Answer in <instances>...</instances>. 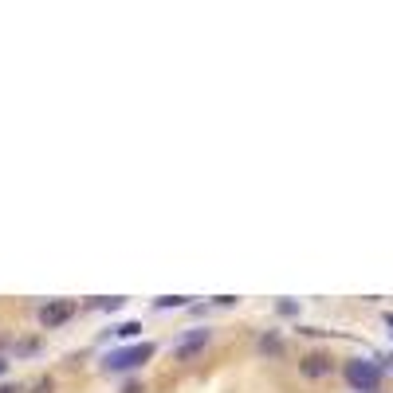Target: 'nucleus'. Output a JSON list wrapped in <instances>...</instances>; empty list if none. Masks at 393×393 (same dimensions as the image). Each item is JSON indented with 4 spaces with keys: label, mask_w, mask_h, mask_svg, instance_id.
<instances>
[{
    "label": "nucleus",
    "mask_w": 393,
    "mask_h": 393,
    "mask_svg": "<svg viewBox=\"0 0 393 393\" xmlns=\"http://www.w3.org/2000/svg\"><path fill=\"white\" fill-rule=\"evenodd\" d=\"M381 362H385V366H390V369H393V354H385V358H381Z\"/></svg>",
    "instance_id": "obj_14"
},
{
    "label": "nucleus",
    "mask_w": 393,
    "mask_h": 393,
    "mask_svg": "<svg viewBox=\"0 0 393 393\" xmlns=\"http://www.w3.org/2000/svg\"><path fill=\"white\" fill-rule=\"evenodd\" d=\"M331 369H334V358L322 354V350H315V354H307L299 362V374H303V378H327Z\"/></svg>",
    "instance_id": "obj_4"
},
{
    "label": "nucleus",
    "mask_w": 393,
    "mask_h": 393,
    "mask_svg": "<svg viewBox=\"0 0 393 393\" xmlns=\"http://www.w3.org/2000/svg\"><path fill=\"white\" fill-rule=\"evenodd\" d=\"M0 393H24L20 385H0Z\"/></svg>",
    "instance_id": "obj_12"
},
{
    "label": "nucleus",
    "mask_w": 393,
    "mask_h": 393,
    "mask_svg": "<svg viewBox=\"0 0 393 393\" xmlns=\"http://www.w3.org/2000/svg\"><path fill=\"white\" fill-rule=\"evenodd\" d=\"M209 338H212L209 331H196V334H185L181 342H177V350H173V354H177V362H185V358H193L196 350H205V346H209Z\"/></svg>",
    "instance_id": "obj_5"
},
{
    "label": "nucleus",
    "mask_w": 393,
    "mask_h": 393,
    "mask_svg": "<svg viewBox=\"0 0 393 393\" xmlns=\"http://www.w3.org/2000/svg\"><path fill=\"white\" fill-rule=\"evenodd\" d=\"M259 354H268V358H280V354H283V342H280V334H264V338H259Z\"/></svg>",
    "instance_id": "obj_6"
},
{
    "label": "nucleus",
    "mask_w": 393,
    "mask_h": 393,
    "mask_svg": "<svg viewBox=\"0 0 393 393\" xmlns=\"http://www.w3.org/2000/svg\"><path fill=\"white\" fill-rule=\"evenodd\" d=\"M138 331H142V322H134V319H130V322H118V327H114V338H138Z\"/></svg>",
    "instance_id": "obj_7"
},
{
    "label": "nucleus",
    "mask_w": 393,
    "mask_h": 393,
    "mask_svg": "<svg viewBox=\"0 0 393 393\" xmlns=\"http://www.w3.org/2000/svg\"><path fill=\"white\" fill-rule=\"evenodd\" d=\"M75 315V303H67V299H51V303H44L39 307V327H63V322Z\"/></svg>",
    "instance_id": "obj_3"
},
{
    "label": "nucleus",
    "mask_w": 393,
    "mask_h": 393,
    "mask_svg": "<svg viewBox=\"0 0 393 393\" xmlns=\"http://www.w3.org/2000/svg\"><path fill=\"white\" fill-rule=\"evenodd\" d=\"M342 374L350 381V390H358V393H378V385H381V366L378 362H366V358H350Z\"/></svg>",
    "instance_id": "obj_1"
},
{
    "label": "nucleus",
    "mask_w": 393,
    "mask_h": 393,
    "mask_svg": "<svg viewBox=\"0 0 393 393\" xmlns=\"http://www.w3.org/2000/svg\"><path fill=\"white\" fill-rule=\"evenodd\" d=\"M39 346H44V342H39V338H24V342L16 346V350H20V354H36Z\"/></svg>",
    "instance_id": "obj_11"
},
{
    "label": "nucleus",
    "mask_w": 393,
    "mask_h": 393,
    "mask_svg": "<svg viewBox=\"0 0 393 393\" xmlns=\"http://www.w3.org/2000/svg\"><path fill=\"white\" fill-rule=\"evenodd\" d=\"M4 369H8V358H0V374H4Z\"/></svg>",
    "instance_id": "obj_16"
},
{
    "label": "nucleus",
    "mask_w": 393,
    "mask_h": 393,
    "mask_svg": "<svg viewBox=\"0 0 393 393\" xmlns=\"http://www.w3.org/2000/svg\"><path fill=\"white\" fill-rule=\"evenodd\" d=\"M385 327H390V331H393V311H390V315H385Z\"/></svg>",
    "instance_id": "obj_15"
},
{
    "label": "nucleus",
    "mask_w": 393,
    "mask_h": 393,
    "mask_svg": "<svg viewBox=\"0 0 393 393\" xmlns=\"http://www.w3.org/2000/svg\"><path fill=\"white\" fill-rule=\"evenodd\" d=\"M154 307L158 311H173V307H185L181 295H165V299H154Z\"/></svg>",
    "instance_id": "obj_8"
},
{
    "label": "nucleus",
    "mask_w": 393,
    "mask_h": 393,
    "mask_svg": "<svg viewBox=\"0 0 393 393\" xmlns=\"http://www.w3.org/2000/svg\"><path fill=\"white\" fill-rule=\"evenodd\" d=\"M91 307H98V311H118V307H122V299H118V295H107V299H95Z\"/></svg>",
    "instance_id": "obj_9"
},
{
    "label": "nucleus",
    "mask_w": 393,
    "mask_h": 393,
    "mask_svg": "<svg viewBox=\"0 0 393 393\" xmlns=\"http://www.w3.org/2000/svg\"><path fill=\"white\" fill-rule=\"evenodd\" d=\"M275 311H280V315H299V303H291V299H280V303H275Z\"/></svg>",
    "instance_id": "obj_10"
},
{
    "label": "nucleus",
    "mask_w": 393,
    "mask_h": 393,
    "mask_svg": "<svg viewBox=\"0 0 393 393\" xmlns=\"http://www.w3.org/2000/svg\"><path fill=\"white\" fill-rule=\"evenodd\" d=\"M122 393H142V385H134V381H130V385H126Z\"/></svg>",
    "instance_id": "obj_13"
},
{
    "label": "nucleus",
    "mask_w": 393,
    "mask_h": 393,
    "mask_svg": "<svg viewBox=\"0 0 393 393\" xmlns=\"http://www.w3.org/2000/svg\"><path fill=\"white\" fill-rule=\"evenodd\" d=\"M149 358H154V342H138V346H122V350H111V354L102 358V366L111 369V374H122V369L146 366Z\"/></svg>",
    "instance_id": "obj_2"
}]
</instances>
